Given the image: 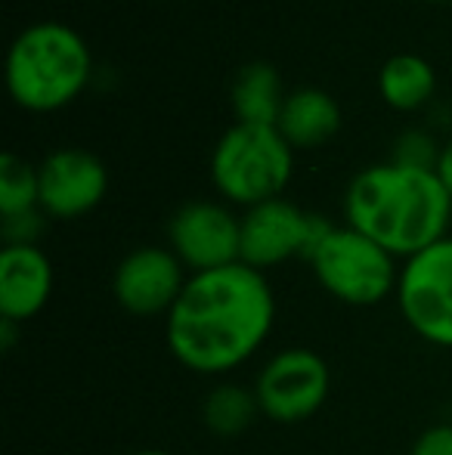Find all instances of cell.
<instances>
[{
  "label": "cell",
  "mask_w": 452,
  "mask_h": 455,
  "mask_svg": "<svg viewBox=\"0 0 452 455\" xmlns=\"http://www.w3.org/2000/svg\"><path fill=\"white\" fill-rule=\"evenodd\" d=\"M260 406L254 390L242 387V384H218L211 394L205 396L202 406V419H205L208 431L218 437H239L251 427L258 419Z\"/></svg>",
  "instance_id": "16"
},
{
  "label": "cell",
  "mask_w": 452,
  "mask_h": 455,
  "mask_svg": "<svg viewBox=\"0 0 452 455\" xmlns=\"http://www.w3.org/2000/svg\"><path fill=\"white\" fill-rule=\"evenodd\" d=\"M53 294V264L37 245H4L0 251V319L28 323Z\"/></svg>",
  "instance_id": "12"
},
{
  "label": "cell",
  "mask_w": 452,
  "mask_h": 455,
  "mask_svg": "<svg viewBox=\"0 0 452 455\" xmlns=\"http://www.w3.org/2000/svg\"><path fill=\"white\" fill-rule=\"evenodd\" d=\"M131 455H170V452H164V450H139V452H131Z\"/></svg>",
  "instance_id": "23"
},
{
  "label": "cell",
  "mask_w": 452,
  "mask_h": 455,
  "mask_svg": "<svg viewBox=\"0 0 452 455\" xmlns=\"http://www.w3.org/2000/svg\"><path fill=\"white\" fill-rule=\"evenodd\" d=\"M276 127L295 152L320 149L341 131V106L322 87H297L285 96Z\"/></svg>",
  "instance_id": "13"
},
{
  "label": "cell",
  "mask_w": 452,
  "mask_h": 455,
  "mask_svg": "<svg viewBox=\"0 0 452 455\" xmlns=\"http://www.w3.org/2000/svg\"><path fill=\"white\" fill-rule=\"evenodd\" d=\"M440 4H452V0H440Z\"/></svg>",
  "instance_id": "24"
},
{
  "label": "cell",
  "mask_w": 452,
  "mask_h": 455,
  "mask_svg": "<svg viewBox=\"0 0 452 455\" xmlns=\"http://www.w3.org/2000/svg\"><path fill=\"white\" fill-rule=\"evenodd\" d=\"M443 146H437V140L431 137L428 131L416 127V131H406L397 137L393 143V158L391 162L406 164V168H424V171H437V162H440Z\"/></svg>",
  "instance_id": "18"
},
{
  "label": "cell",
  "mask_w": 452,
  "mask_h": 455,
  "mask_svg": "<svg viewBox=\"0 0 452 455\" xmlns=\"http://www.w3.org/2000/svg\"><path fill=\"white\" fill-rule=\"evenodd\" d=\"M344 217L347 227L378 242L397 260H409L447 239L452 196L437 171L385 162L360 171L347 183Z\"/></svg>",
  "instance_id": "2"
},
{
  "label": "cell",
  "mask_w": 452,
  "mask_h": 455,
  "mask_svg": "<svg viewBox=\"0 0 452 455\" xmlns=\"http://www.w3.org/2000/svg\"><path fill=\"white\" fill-rule=\"evenodd\" d=\"M295 174V149L273 124H239L218 140L211 152V183L233 204H264L282 198Z\"/></svg>",
  "instance_id": "4"
},
{
  "label": "cell",
  "mask_w": 452,
  "mask_h": 455,
  "mask_svg": "<svg viewBox=\"0 0 452 455\" xmlns=\"http://www.w3.org/2000/svg\"><path fill=\"white\" fill-rule=\"evenodd\" d=\"M276 323V294L260 270L229 264L193 273L168 313V350L199 375H226L248 363Z\"/></svg>",
  "instance_id": "1"
},
{
  "label": "cell",
  "mask_w": 452,
  "mask_h": 455,
  "mask_svg": "<svg viewBox=\"0 0 452 455\" xmlns=\"http://www.w3.org/2000/svg\"><path fill=\"white\" fill-rule=\"evenodd\" d=\"M329 384L332 375L320 354L307 347H289L266 360L251 390L266 419L291 425L320 412L329 396Z\"/></svg>",
  "instance_id": "8"
},
{
  "label": "cell",
  "mask_w": 452,
  "mask_h": 455,
  "mask_svg": "<svg viewBox=\"0 0 452 455\" xmlns=\"http://www.w3.org/2000/svg\"><path fill=\"white\" fill-rule=\"evenodd\" d=\"M35 208H41L37 168L12 152L0 156V217L25 214Z\"/></svg>",
  "instance_id": "17"
},
{
  "label": "cell",
  "mask_w": 452,
  "mask_h": 455,
  "mask_svg": "<svg viewBox=\"0 0 452 455\" xmlns=\"http://www.w3.org/2000/svg\"><path fill=\"white\" fill-rule=\"evenodd\" d=\"M189 275L170 248L146 245L131 251L112 275V294L133 316H168Z\"/></svg>",
  "instance_id": "10"
},
{
  "label": "cell",
  "mask_w": 452,
  "mask_h": 455,
  "mask_svg": "<svg viewBox=\"0 0 452 455\" xmlns=\"http://www.w3.org/2000/svg\"><path fill=\"white\" fill-rule=\"evenodd\" d=\"M16 338H19V323L0 319V350H4V354H10L12 344H16Z\"/></svg>",
  "instance_id": "22"
},
{
  "label": "cell",
  "mask_w": 452,
  "mask_h": 455,
  "mask_svg": "<svg viewBox=\"0 0 452 455\" xmlns=\"http://www.w3.org/2000/svg\"><path fill=\"white\" fill-rule=\"evenodd\" d=\"M437 91V72L416 53H397L381 66L378 93L397 112H416Z\"/></svg>",
  "instance_id": "15"
},
{
  "label": "cell",
  "mask_w": 452,
  "mask_h": 455,
  "mask_svg": "<svg viewBox=\"0 0 452 455\" xmlns=\"http://www.w3.org/2000/svg\"><path fill=\"white\" fill-rule=\"evenodd\" d=\"M437 177H440L443 186H447L449 196H452V140L443 146V152H440V162H437Z\"/></svg>",
  "instance_id": "21"
},
{
  "label": "cell",
  "mask_w": 452,
  "mask_h": 455,
  "mask_svg": "<svg viewBox=\"0 0 452 455\" xmlns=\"http://www.w3.org/2000/svg\"><path fill=\"white\" fill-rule=\"evenodd\" d=\"M397 304L422 341L452 350V235L403 260Z\"/></svg>",
  "instance_id": "6"
},
{
  "label": "cell",
  "mask_w": 452,
  "mask_h": 455,
  "mask_svg": "<svg viewBox=\"0 0 452 455\" xmlns=\"http://www.w3.org/2000/svg\"><path fill=\"white\" fill-rule=\"evenodd\" d=\"M332 227L326 217L297 208L289 198L254 204L242 217V264L264 273L291 258L307 260Z\"/></svg>",
  "instance_id": "7"
},
{
  "label": "cell",
  "mask_w": 452,
  "mask_h": 455,
  "mask_svg": "<svg viewBox=\"0 0 452 455\" xmlns=\"http://www.w3.org/2000/svg\"><path fill=\"white\" fill-rule=\"evenodd\" d=\"M409 455H452V425H434L412 443Z\"/></svg>",
  "instance_id": "20"
},
{
  "label": "cell",
  "mask_w": 452,
  "mask_h": 455,
  "mask_svg": "<svg viewBox=\"0 0 452 455\" xmlns=\"http://www.w3.org/2000/svg\"><path fill=\"white\" fill-rule=\"evenodd\" d=\"M41 211L56 220L91 214L109 192V171L87 149H56L37 164Z\"/></svg>",
  "instance_id": "11"
},
{
  "label": "cell",
  "mask_w": 452,
  "mask_h": 455,
  "mask_svg": "<svg viewBox=\"0 0 452 455\" xmlns=\"http://www.w3.org/2000/svg\"><path fill=\"white\" fill-rule=\"evenodd\" d=\"M282 78L270 62H248L233 81V115L239 124H279L285 106Z\"/></svg>",
  "instance_id": "14"
},
{
  "label": "cell",
  "mask_w": 452,
  "mask_h": 455,
  "mask_svg": "<svg viewBox=\"0 0 452 455\" xmlns=\"http://www.w3.org/2000/svg\"><path fill=\"white\" fill-rule=\"evenodd\" d=\"M87 41L62 22H35L19 31L6 53V91L25 112H56L91 84Z\"/></svg>",
  "instance_id": "3"
},
{
  "label": "cell",
  "mask_w": 452,
  "mask_h": 455,
  "mask_svg": "<svg viewBox=\"0 0 452 455\" xmlns=\"http://www.w3.org/2000/svg\"><path fill=\"white\" fill-rule=\"evenodd\" d=\"M168 248L193 273L242 260V217L220 202H186L168 223Z\"/></svg>",
  "instance_id": "9"
},
{
  "label": "cell",
  "mask_w": 452,
  "mask_h": 455,
  "mask_svg": "<svg viewBox=\"0 0 452 455\" xmlns=\"http://www.w3.org/2000/svg\"><path fill=\"white\" fill-rule=\"evenodd\" d=\"M44 220H47V214L41 208L4 217V242L6 245H37L44 233Z\"/></svg>",
  "instance_id": "19"
},
{
  "label": "cell",
  "mask_w": 452,
  "mask_h": 455,
  "mask_svg": "<svg viewBox=\"0 0 452 455\" xmlns=\"http://www.w3.org/2000/svg\"><path fill=\"white\" fill-rule=\"evenodd\" d=\"M307 264L335 300L350 307H375L397 291L400 270L391 251L353 227H332L310 251Z\"/></svg>",
  "instance_id": "5"
}]
</instances>
